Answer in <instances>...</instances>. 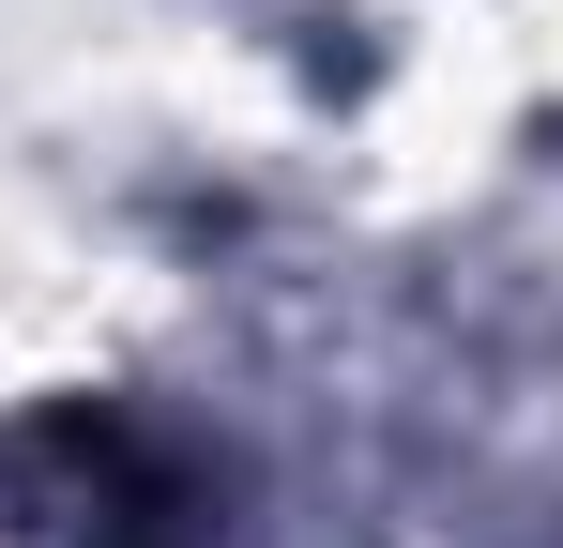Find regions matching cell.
Returning a JSON list of instances; mask_svg holds the SVG:
<instances>
[{
	"mask_svg": "<svg viewBox=\"0 0 563 548\" xmlns=\"http://www.w3.org/2000/svg\"><path fill=\"white\" fill-rule=\"evenodd\" d=\"M549 548H563V534H549Z\"/></svg>",
	"mask_w": 563,
	"mask_h": 548,
	"instance_id": "6da1fadb",
	"label": "cell"
}]
</instances>
